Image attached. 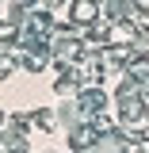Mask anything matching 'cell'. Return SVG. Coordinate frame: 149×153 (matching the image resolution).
Returning a JSON list of instances; mask_svg holds the SVG:
<instances>
[{
  "label": "cell",
  "mask_w": 149,
  "mask_h": 153,
  "mask_svg": "<svg viewBox=\"0 0 149 153\" xmlns=\"http://www.w3.org/2000/svg\"><path fill=\"white\" fill-rule=\"evenodd\" d=\"M0 119H4V115H0Z\"/></svg>",
  "instance_id": "obj_1"
}]
</instances>
